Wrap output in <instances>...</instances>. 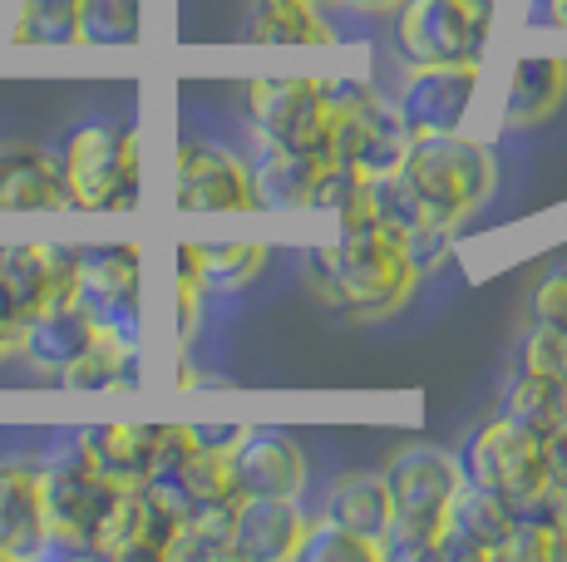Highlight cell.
Returning <instances> with one entry per match:
<instances>
[{
  "label": "cell",
  "mask_w": 567,
  "mask_h": 562,
  "mask_svg": "<svg viewBox=\"0 0 567 562\" xmlns=\"http://www.w3.org/2000/svg\"><path fill=\"white\" fill-rule=\"evenodd\" d=\"M237 435H243V425H193V439L203 449H233Z\"/></svg>",
  "instance_id": "obj_37"
},
{
  "label": "cell",
  "mask_w": 567,
  "mask_h": 562,
  "mask_svg": "<svg viewBox=\"0 0 567 562\" xmlns=\"http://www.w3.org/2000/svg\"><path fill=\"white\" fill-rule=\"evenodd\" d=\"M94 341H100V326H94L90 311L74 296H50L45 306L20 321L16 355H25L40 375H60L64 365L80 361Z\"/></svg>",
  "instance_id": "obj_17"
},
{
  "label": "cell",
  "mask_w": 567,
  "mask_h": 562,
  "mask_svg": "<svg viewBox=\"0 0 567 562\" xmlns=\"http://www.w3.org/2000/svg\"><path fill=\"white\" fill-rule=\"evenodd\" d=\"M548 489L553 493H567V435L548 445Z\"/></svg>",
  "instance_id": "obj_38"
},
{
  "label": "cell",
  "mask_w": 567,
  "mask_h": 562,
  "mask_svg": "<svg viewBox=\"0 0 567 562\" xmlns=\"http://www.w3.org/2000/svg\"><path fill=\"white\" fill-rule=\"evenodd\" d=\"M400 173L414 183L430 212L444 227H460L474 218L488 202L498 183V158L488 144L468 138L464 128H450V134H414L405 158H400Z\"/></svg>",
  "instance_id": "obj_3"
},
{
  "label": "cell",
  "mask_w": 567,
  "mask_h": 562,
  "mask_svg": "<svg viewBox=\"0 0 567 562\" xmlns=\"http://www.w3.org/2000/svg\"><path fill=\"white\" fill-rule=\"evenodd\" d=\"M50 548L40 464H0V558H35Z\"/></svg>",
  "instance_id": "obj_20"
},
{
  "label": "cell",
  "mask_w": 567,
  "mask_h": 562,
  "mask_svg": "<svg viewBox=\"0 0 567 562\" xmlns=\"http://www.w3.org/2000/svg\"><path fill=\"white\" fill-rule=\"evenodd\" d=\"M307 212H316V218H326L336 227L375 222L370 218V178L355 164H321V173H316V183H311Z\"/></svg>",
  "instance_id": "obj_28"
},
{
  "label": "cell",
  "mask_w": 567,
  "mask_h": 562,
  "mask_svg": "<svg viewBox=\"0 0 567 562\" xmlns=\"http://www.w3.org/2000/svg\"><path fill=\"white\" fill-rule=\"evenodd\" d=\"M494 20H498V0H400L395 50L405 55V64H430V60L484 64Z\"/></svg>",
  "instance_id": "obj_7"
},
{
  "label": "cell",
  "mask_w": 567,
  "mask_h": 562,
  "mask_svg": "<svg viewBox=\"0 0 567 562\" xmlns=\"http://www.w3.org/2000/svg\"><path fill=\"white\" fill-rule=\"evenodd\" d=\"M74 301L94 316L104 341L144 351V252L138 242L74 247Z\"/></svg>",
  "instance_id": "obj_5"
},
{
  "label": "cell",
  "mask_w": 567,
  "mask_h": 562,
  "mask_svg": "<svg viewBox=\"0 0 567 562\" xmlns=\"http://www.w3.org/2000/svg\"><path fill=\"white\" fill-rule=\"evenodd\" d=\"M173 208L193 212V218L257 212L247 158L223 144H207V138H183L173 154Z\"/></svg>",
  "instance_id": "obj_11"
},
{
  "label": "cell",
  "mask_w": 567,
  "mask_h": 562,
  "mask_svg": "<svg viewBox=\"0 0 567 562\" xmlns=\"http://www.w3.org/2000/svg\"><path fill=\"white\" fill-rule=\"evenodd\" d=\"M460 473L478 489H494L498 499L523 503L548 489V445L523 435L508 415L484 419L460 449Z\"/></svg>",
  "instance_id": "obj_9"
},
{
  "label": "cell",
  "mask_w": 567,
  "mask_h": 562,
  "mask_svg": "<svg viewBox=\"0 0 567 562\" xmlns=\"http://www.w3.org/2000/svg\"><path fill=\"white\" fill-rule=\"evenodd\" d=\"M567 100V55H518L504 94L508 128H538Z\"/></svg>",
  "instance_id": "obj_23"
},
{
  "label": "cell",
  "mask_w": 567,
  "mask_h": 562,
  "mask_svg": "<svg viewBox=\"0 0 567 562\" xmlns=\"http://www.w3.org/2000/svg\"><path fill=\"white\" fill-rule=\"evenodd\" d=\"M558 523L567 528V493H558Z\"/></svg>",
  "instance_id": "obj_41"
},
{
  "label": "cell",
  "mask_w": 567,
  "mask_h": 562,
  "mask_svg": "<svg viewBox=\"0 0 567 562\" xmlns=\"http://www.w3.org/2000/svg\"><path fill=\"white\" fill-rule=\"evenodd\" d=\"M64 188L74 212H134L144 192V154L138 134L118 118H94L74 128L60 154Z\"/></svg>",
  "instance_id": "obj_4"
},
{
  "label": "cell",
  "mask_w": 567,
  "mask_h": 562,
  "mask_svg": "<svg viewBox=\"0 0 567 562\" xmlns=\"http://www.w3.org/2000/svg\"><path fill=\"white\" fill-rule=\"evenodd\" d=\"M316 6H331V0H316Z\"/></svg>",
  "instance_id": "obj_42"
},
{
  "label": "cell",
  "mask_w": 567,
  "mask_h": 562,
  "mask_svg": "<svg viewBox=\"0 0 567 562\" xmlns=\"http://www.w3.org/2000/svg\"><path fill=\"white\" fill-rule=\"evenodd\" d=\"M380 479H385L390 493V528L380 538V558L395 562L434 558V533L444 523V508L464 483L460 454L440 445H400L380 469Z\"/></svg>",
  "instance_id": "obj_2"
},
{
  "label": "cell",
  "mask_w": 567,
  "mask_h": 562,
  "mask_svg": "<svg viewBox=\"0 0 567 562\" xmlns=\"http://www.w3.org/2000/svg\"><path fill=\"white\" fill-rule=\"evenodd\" d=\"M267 267V242H198V272L207 291H233L252 287V277Z\"/></svg>",
  "instance_id": "obj_31"
},
{
  "label": "cell",
  "mask_w": 567,
  "mask_h": 562,
  "mask_svg": "<svg viewBox=\"0 0 567 562\" xmlns=\"http://www.w3.org/2000/svg\"><path fill=\"white\" fill-rule=\"evenodd\" d=\"M70 212L60 154L35 144H0V218Z\"/></svg>",
  "instance_id": "obj_18"
},
{
  "label": "cell",
  "mask_w": 567,
  "mask_h": 562,
  "mask_svg": "<svg viewBox=\"0 0 567 562\" xmlns=\"http://www.w3.org/2000/svg\"><path fill=\"white\" fill-rule=\"evenodd\" d=\"M326 104H331V134H326V158L331 164H355L365 178L400 168L410 148V128L400 124L395 104L380 100L370 80H321Z\"/></svg>",
  "instance_id": "obj_6"
},
{
  "label": "cell",
  "mask_w": 567,
  "mask_h": 562,
  "mask_svg": "<svg viewBox=\"0 0 567 562\" xmlns=\"http://www.w3.org/2000/svg\"><path fill=\"white\" fill-rule=\"evenodd\" d=\"M504 415L514 419L523 435H533V439H543V445H553V439L567 435V381L518 371L514 381H508Z\"/></svg>",
  "instance_id": "obj_24"
},
{
  "label": "cell",
  "mask_w": 567,
  "mask_h": 562,
  "mask_svg": "<svg viewBox=\"0 0 567 562\" xmlns=\"http://www.w3.org/2000/svg\"><path fill=\"white\" fill-rule=\"evenodd\" d=\"M528 20L543 30H567V0H528Z\"/></svg>",
  "instance_id": "obj_36"
},
{
  "label": "cell",
  "mask_w": 567,
  "mask_h": 562,
  "mask_svg": "<svg viewBox=\"0 0 567 562\" xmlns=\"http://www.w3.org/2000/svg\"><path fill=\"white\" fill-rule=\"evenodd\" d=\"M307 281L331 311L355 321L390 316L414 291V277L400 242L380 222L336 227L331 237L307 247Z\"/></svg>",
  "instance_id": "obj_1"
},
{
  "label": "cell",
  "mask_w": 567,
  "mask_h": 562,
  "mask_svg": "<svg viewBox=\"0 0 567 562\" xmlns=\"http://www.w3.org/2000/svg\"><path fill=\"white\" fill-rule=\"evenodd\" d=\"M84 445V459H90L94 473L114 483H144L148 469H154V445H158V425H90L74 429Z\"/></svg>",
  "instance_id": "obj_22"
},
{
  "label": "cell",
  "mask_w": 567,
  "mask_h": 562,
  "mask_svg": "<svg viewBox=\"0 0 567 562\" xmlns=\"http://www.w3.org/2000/svg\"><path fill=\"white\" fill-rule=\"evenodd\" d=\"M118 483L90 469L84 459L80 435L60 439L45 464H40V493H45V523H50V543L64 553H90L94 523L104 518L109 499H114Z\"/></svg>",
  "instance_id": "obj_8"
},
{
  "label": "cell",
  "mask_w": 567,
  "mask_h": 562,
  "mask_svg": "<svg viewBox=\"0 0 567 562\" xmlns=\"http://www.w3.org/2000/svg\"><path fill=\"white\" fill-rule=\"evenodd\" d=\"M478 100V64L474 60H430L405 64V80L395 90V114L414 134H450L464 128L468 110Z\"/></svg>",
  "instance_id": "obj_13"
},
{
  "label": "cell",
  "mask_w": 567,
  "mask_h": 562,
  "mask_svg": "<svg viewBox=\"0 0 567 562\" xmlns=\"http://www.w3.org/2000/svg\"><path fill=\"white\" fill-rule=\"evenodd\" d=\"M233 508H237V499L183 508L178 528H173L168 558H163V562H217V558H233Z\"/></svg>",
  "instance_id": "obj_27"
},
{
  "label": "cell",
  "mask_w": 567,
  "mask_h": 562,
  "mask_svg": "<svg viewBox=\"0 0 567 562\" xmlns=\"http://www.w3.org/2000/svg\"><path fill=\"white\" fill-rule=\"evenodd\" d=\"M326 518H336L341 528L370 538L380 548L390 528V493L380 473H341V479L326 489Z\"/></svg>",
  "instance_id": "obj_26"
},
{
  "label": "cell",
  "mask_w": 567,
  "mask_h": 562,
  "mask_svg": "<svg viewBox=\"0 0 567 562\" xmlns=\"http://www.w3.org/2000/svg\"><path fill=\"white\" fill-rule=\"evenodd\" d=\"M16 341H20L16 326H0V361H6V355H16Z\"/></svg>",
  "instance_id": "obj_40"
},
{
  "label": "cell",
  "mask_w": 567,
  "mask_h": 562,
  "mask_svg": "<svg viewBox=\"0 0 567 562\" xmlns=\"http://www.w3.org/2000/svg\"><path fill=\"white\" fill-rule=\"evenodd\" d=\"M533 326H553V331H567V272H548L533 287Z\"/></svg>",
  "instance_id": "obj_35"
},
{
  "label": "cell",
  "mask_w": 567,
  "mask_h": 562,
  "mask_svg": "<svg viewBox=\"0 0 567 562\" xmlns=\"http://www.w3.org/2000/svg\"><path fill=\"white\" fill-rule=\"evenodd\" d=\"M247 40L252 45H331L336 30L326 25L316 0H252L247 10Z\"/></svg>",
  "instance_id": "obj_25"
},
{
  "label": "cell",
  "mask_w": 567,
  "mask_h": 562,
  "mask_svg": "<svg viewBox=\"0 0 567 562\" xmlns=\"http://www.w3.org/2000/svg\"><path fill=\"white\" fill-rule=\"evenodd\" d=\"M10 45L74 50L80 45V0H20L10 20Z\"/></svg>",
  "instance_id": "obj_29"
},
{
  "label": "cell",
  "mask_w": 567,
  "mask_h": 562,
  "mask_svg": "<svg viewBox=\"0 0 567 562\" xmlns=\"http://www.w3.org/2000/svg\"><path fill=\"white\" fill-rule=\"evenodd\" d=\"M518 371L567 381V331L528 326V336H523V345H518Z\"/></svg>",
  "instance_id": "obj_34"
},
{
  "label": "cell",
  "mask_w": 567,
  "mask_h": 562,
  "mask_svg": "<svg viewBox=\"0 0 567 562\" xmlns=\"http://www.w3.org/2000/svg\"><path fill=\"white\" fill-rule=\"evenodd\" d=\"M178 518H183L178 508L148 489V483H118L104 518L94 523L90 553L114 562H163Z\"/></svg>",
  "instance_id": "obj_12"
},
{
  "label": "cell",
  "mask_w": 567,
  "mask_h": 562,
  "mask_svg": "<svg viewBox=\"0 0 567 562\" xmlns=\"http://www.w3.org/2000/svg\"><path fill=\"white\" fill-rule=\"evenodd\" d=\"M144 40V0H80V45L128 50Z\"/></svg>",
  "instance_id": "obj_30"
},
{
  "label": "cell",
  "mask_w": 567,
  "mask_h": 562,
  "mask_svg": "<svg viewBox=\"0 0 567 562\" xmlns=\"http://www.w3.org/2000/svg\"><path fill=\"white\" fill-rule=\"evenodd\" d=\"M203 272H198V242H178V252H173V331H178V341H193V331H198L203 321Z\"/></svg>",
  "instance_id": "obj_33"
},
{
  "label": "cell",
  "mask_w": 567,
  "mask_h": 562,
  "mask_svg": "<svg viewBox=\"0 0 567 562\" xmlns=\"http://www.w3.org/2000/svg\"><path fill=\"white\" fill-rule=\"evenodd\" d=\"M508 538H514V503L498 499L494 489H478V483H460L450 508H444V523L434 533V562H488L504 558Z\"/></svg>",
  "instance_id": "obj_15"
},
{
  "label": "cell",
  "mask_w": 567,
  "mask_h": 562,
  "mask_svg": "<svg viewBox=\"0 0 567 562\" xmlns=\"http://www.w3.org/2000/svg\"><path fill=\"white\" fill-rule=\"evenodd\" d=\"M341 6H351L355 15H395L400 0H341Z\"/></svg>",
  "instance_id": "obj_39"
},
{
  "label": "cell",
  "mask_w": 567,
  "mask_h": 562,
  "mask_svg": "<svg viewBox=\"0 0 567 562\" xmlns=\"http://www.w3.org/2000/svg\"><path fill=\"white\" fill-rule=\"evenodd\" d=\"M233 459L237 493H261V499H301L307 493V449L281 425H243Z\"/></svg>",
  "instance_id": "obj_16"
},
{
  "label": "cell",
  "mask_w": 567,
  "mask_h": 562,
  "mask_svg": "<svg viewBox=\"0 0 567 562\" xmlns=\"http://www.w3.org/2000/svg\"><path fill=\"white\" fill-rule=\"evenodd\" d=\"M326 158L311 148H287V144H257V158H247L252 168V198L261 212H307L311 183L321 173Z\"/></svg>",
  "instance_id": "obj_21"
},
{
  "label": "cell",
  "mask_w": 567,
  "mask_h": 562,
  "mask_svg": "<svg viewBox=\"0 0 567 562\" xmlns=\"http://www.w3.org/2000/svg\"><path fill=\"white\" fill-rule=\"evenodd\" d=\"M247 124L257 144H287L311 148L326 158V134H331V104L326 84L311 74H271V80L247 84ZM331 164V158H326Z\"/></svg>",
  "instance_id": "obj_10"
},
{
  "label": "cell",
  "mask_w": 567,
  "mask_h": 562,
  "mask_svg": "<svg viewBox=\"0 0 567 562\" xmlns=\"http://www.w3.org/2000/svg\"><path fill=\"white\" fill-rule=\"evenodd\" d=\"M297 562H380V548L321 513V518H311L307 533H301Z\"/></svg>",
  "instance_id": "obj_32"
},
{
  "label": "cell",
  "mask_w": 567,
  "mask_h": 562,
  "mask_svg": "<svg viewBox=\"0 0 567 562\" xmlns=\"http://www.w3.org/2000/svg\"><path fill=\"white\" fill-rule=\"evenodd\" d=\"M307 508L301 499H261L237 493L233 508V558L243 562H287L297 558V543L307 533Z\"/></svg>",
  "instance_id": "obj_19"
},
{
  "label": "cell",
  "mask_w": 567,
  "mask_h": 562,
  "mask_svg": "<svg viewBox=\"0 0 567 562\" xmlns=\"http://www.w3.org/2000/svg\"><path fill=\"white\" fill-rule=\"evenodd\" d=\"M74 247L80 242H35V237L0 242V326L20 331V321L50 296H74Z\"/></svg>",
  "instance_id": "obj_14"
}]
</instances>
